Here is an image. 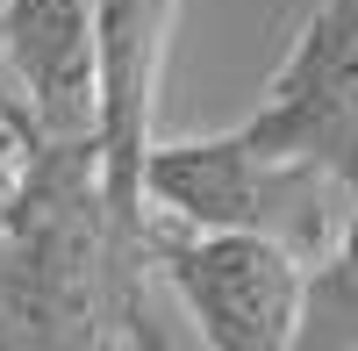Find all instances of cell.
I'll list each match as a JSON object with an SVG mask.
<instances>
[{
	"label": "cell",
	"instance_id": "6da1fadb",
	"mask_svg": "<svg viewBox=\"0 0 358 351\" xmlns=\"http://www.w3.org/2000/svg\"><path fill=\"white\" fill-rule=\"evenodd\" d=\"M143 229L115 222L94 136H43L0 229V351L158 344Z\"/></svg>",
	"mask_w": 358,
	"mask_h": 351
},
{
	"label": "cell",
	"instance_id": "7a4b0ae2",
	"mask_svg": "<svg viewBox=\"0 0 358 351\" xmlns=\"http://www.w3.org/2000/svg\"><path fill=\"white\" fill-rule=\"evenodd\" d=\"M337 201H351V194L330 180V172H315L301 158L258 151L244 129L172 136V143L151 136V151H143V208L151 215L187 222V229H265V237H287L308 266L344 229Z\"/></svg>",
	"mask_w": 358,
	"mask_h": 351
},
{
	"label": "cell",
	"instance_id": "3957f363",
	"mask_svg": "<svg viewBox=\"0 0 358 351\" xmlns=\"http://www.w3.org/2000/svg\"><path fill=\"white\" fill-rule=\"evenodd\" d=\"M151 273L172 287L201 344L215 351H287L301 337L308 258L265 229H187L151 215L143 222Z\"/></svg>",
	"mask_w": 358,
	"mask_h": 351
},
{
	"label": "cell",
	"instance_id": "277c9868",
	"mask_svg": "<svg viewBox=\"0 0 358 351\" xmlns=\"http://www.w3.org/2000/svg\"><path fill=\"white\" fill-rule=\"evenodd\" d=\"M236 129L273 158L330 172L358 201V0H315L265 101Z\"/></svg>",
	"mask_w": 358,
	"mask_h": 351
},
{
	"label": "cell",
	"instance_id": "5b68a950",
	"mask_svg": "<svg viewBox=\"0 0 358 351\" xmlns=\"http://www.w3.org/2000/svg\"><path fill=\"white\" fill-rule=\"evenodd\" d=\"M179 0H101V187L115 222L143 229V151L158 136V79L172 50Z\"/></svg>",
	"mask_w": 358,
	"mask_h": 351
},
{
	"label": "cell",
	"instance_id": "8992f818",
	"mask_svg": "<svg viewBox=\"0 0 358 351\" xmlns=\"http://www.w3.org/2000/svg\"><path fill=\"white\" fill-rule=\"evenodd\" d=\"M0 65L43 136H94L101 0H0Z\"/></svg>",
	"mask_w": 358,
	"mask_h": 351
},
{
	"label": "cell",
	"instance_id": "52a82bcc",
	"mask_svg": "<svg viewBox=\"0 0 358 351\" xmlns=\"http://www.w3.org/2000/svg\"><path fill=\"white\" fill-rule=\"evenodd\" d=\"M315 351H358V208L330 237V251L308 266V301H301V337Z\"/></svg>",
	"mask_w": 358,
	"mask_h": 351
},
{
	"label": "cell",
	"instance_id": "ba28073f",
	"mask_svg": "<svg viewBox=\"0 0 358 351\" xmlns=\"http://www.w3.org/2000/svg\"><path fill=\"white\" fill-rule=\"evenodd\" d=\"M0 86H8V65H0Z\"/></svg>",
	"mask_w": 358,
	"mask_h": 351
}]
</instances>
